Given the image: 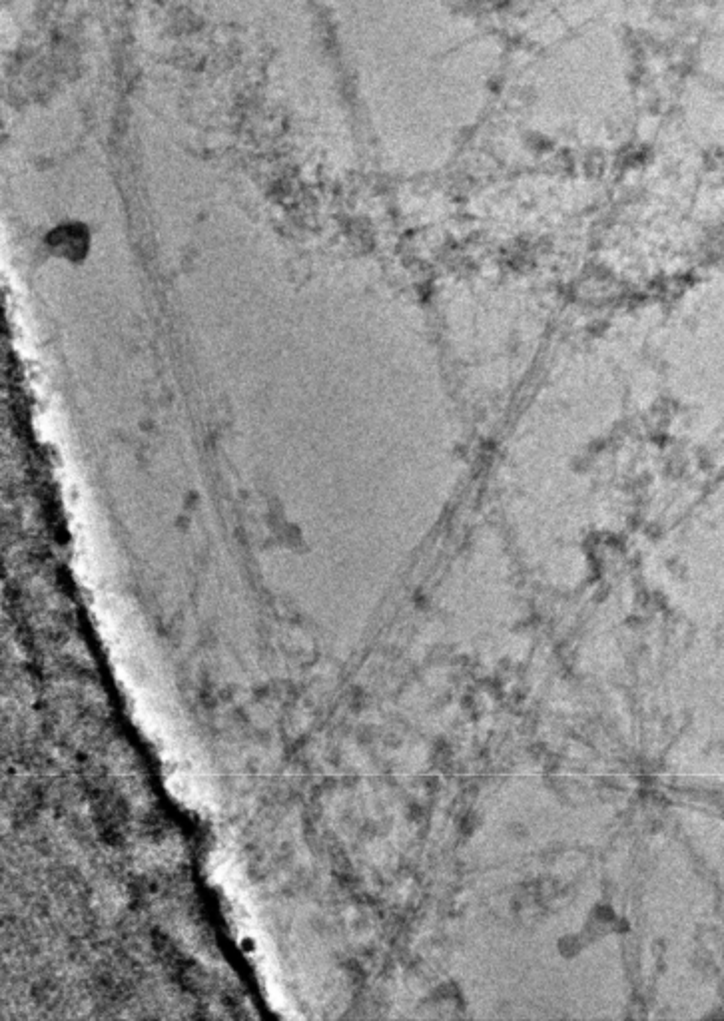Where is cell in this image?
<instances>
[{
  "mask_svg": "<svg viewBox=\"0 0 724 1021\" xmlns=\"http://www.w3.org/2000/svg\"><path fill=\"white\" fill-rule=\"evenodd\" d=\"M46 244L54 256L64 258L74 264H80L86 258L88 246H90L88 230L82 226H76V224H68V226L52 230Z\"/></svg>",
  "mask_w": 724,
  "mask_h": 1021,
  "instance_id": "obj_1",
  "label": "cell"
}]
</instances>
